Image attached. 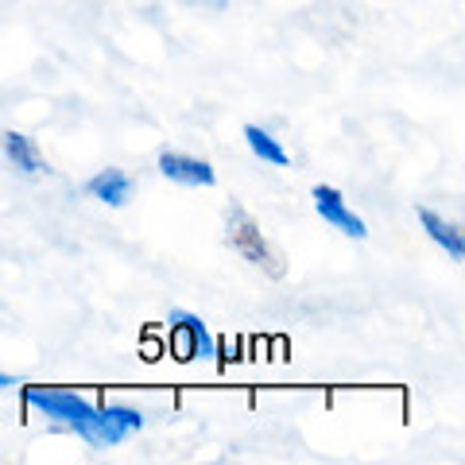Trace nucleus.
Segmentation results:
<instances>
[{
  "mask_svg": "<svg viewBox=\"0 0 465 465\" xmlns=\"http://www.w3.org/2000/svg\"><path fill=\"white\" fill-rule=\"evenodd\" d=\"M24 400L43 411L47 419H58V423H66L70 430H78L90 446H116L124 439V427L116 423L109 411H97L94 403L78 400L74 391H54V388H27Z\"/></svg>",
  "mask_w": 465,
  "mask_h": 465,
  "instance_id": "1",
  "label": "nucleus"
},
{
  "mask_svg": "<svg viewBox=\"0 0 465 465\" xmlns=\"http://www.w3.org/2000/svg\"><path fill=\"white\" fill-rule=\"evenodd\" d=\"M225 225H229V244H232V252H241V256L249 260V264H256V268H268L272 275H283V260L272 252V244L264 241L260 225H256L241 206L229 210Z\"/></svg>",
  "mask_w": 465,
  "mask_h": 465,
  "instance_id": "2",
  "label": "nucleus"
},
{
  "mask_svg": "<svg viewBox=\"0 0 465 465\" xmlns=\"http://www.w3.org/2000/svg\"><path fill=\"white\" fill-rule=\"evenodd\" d=\"M311 198H314V210H318V217H322L326 225H333V229H341L345 237H353V241H365L369 237V225L361 222V217L349 210V202L341 198V191L338 186H326V183H318L314 191H311Z\"/></svg>",
  "mask_w": 465,
  "mask_h": 465,
  "instance_id": "3",
  "label": "nucleus"
},
{
  "mask_svg": "<svg viewBox=\"0 0 465 465\" xmlns=\"http://www.w3.org/2000/svg\"><path fill=\"white\" fill-rule=\"evenodd\" d=\"M171 353L174 361H194V357H213V338L210 330L198 322L194 314H174V326H171Z\"/></svg>",
  "mask_w": 465,
  "mask_h": 465,
  "instance_id": "4",
  "label": "nucleus"
},
{
  "mask_svg": "<svg viewBox=\"0 0 465 465\" xmlns=\"http://www.w3.org/2000/svg\"><path fill=\"white\" fill-rule=\"evenodd\" d=\"M159 174L171 183H183V186H213L217 183V171L206 163V159H194V155H183V152L159 155Z\"/></svg>",
  "mask_w": 465,
  "mask_h": 465,
  "instance_id": "5",
  "label": "nucleus"
},
{
  "mask_svg": "<svg viewBox=\"0 0 465 465\" xmlns=\"http://www.w3.org/2000/svg\"><path fill=\"white\" fill-rule=\"evenodd\" d=\"M0 148H5V155L12 159V167H16L20 174H27V179H39V174H47V159L39 155V143L32 136L24 133H5L0 136Z\"/></svg>",
  "mask_w": 465,
  "mask_h": 465,
  "instance_id": "6",
  "label": "nucleus"
},
{
  "mask_svg": "<svg viewBox=\"0 0 465 465\" xmlns=\"http://www.w3.org/2000/svg\"><path fill=\"white\" fill-rule=\"evenodd\" d=\"M85 194L97 198V202H105V206L113 210H121L133 202V179L121 171V167H109V171H97L90 183H85Z\"/></svg>",
  "mask_w": 465,
  "mask_h": 465,
  "instance_id": "7",
  "label": "nucleus"
},
{
  "mask_svg": "<svg viewBox=\"0 0 465 465\" xmlns=\"http://www.w3.org/2000/svg\"><path fill=\"white\" fill-rule=\"evenodd\" d=\"M419 222H423V229L430 232V241L434 244H442V249L454 256V260H465V237H461V229L458 225H450L446 217H439L434 210H419Z\"/></svg>",
  "mask_w": 465,
  "mask_h": 465,
  "instance_id": "8",
  "label": "nucleus"
},
{
  "mask_svg": "<svg viewBox=\"0 0 465 465\" xmlns=\"http://www.w3.org/2000/svg\"><path fill=\"white\" fill-rule=\"evenodd\" d=\"M244 140H249L252 155L264 159V163H272V167H287L291 163V155L280 148V140H275L272 133H264L260 124H244Z\"/></svg>",
  "mask_w": 465,
  "mask_h": 465,
  "instance_id": "9",
  "label": "nucleus"
},
{
  "mask_svg": "<svg viewBox=\"0 0 465 465\" xmlns=\"http://www.w3.org/2000/svg\"><path fill=\"white\" fill-rule=\"evenodd\" d=\"M105 411H109L124 430H140V427H143V415L133 411V407H105Z\"/></svg>",
  "mask_w": 465,
  "mask_h": 465,
  "instance_id": "10",
  "label": "nucleus"
},
{
  "mask_svg": "<svg viewBox=\"0 0 465 465\" xmlns=\"http://www.w3.org/2000/svg\"><path fill=\"white\" fill-rule=\"evenodd\" d=\"M0 388H16V381H12L8 372H0Z\"/></svg>",
  "mask_w": 465,
  "mask_h": 465,
  "instance_id": "11",
  "label": "nucleus"
},
{
  "mask_svg": "<svg viewBox=\"0 0 465 465\" xmlns=\"http://www.w3.org/2000/svg\"><path fill=\"white\" fill-rule=\"evenodd\" d=\"M206 5H213V8H225V0H206Z\"/></svg>",
  "mask_w": 465,
  "mask_h": 465,
  "instance_id": "12",
  "label": "nucleus"
}]
</instances>
